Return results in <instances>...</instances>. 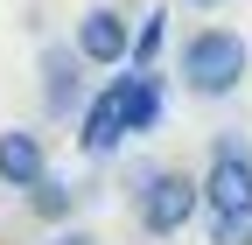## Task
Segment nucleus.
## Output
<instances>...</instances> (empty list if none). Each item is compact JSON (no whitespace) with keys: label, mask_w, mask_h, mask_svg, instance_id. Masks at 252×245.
<instances>
[{"label":"nucleus","mask_w":252,"mask_h":245,"mask_svg":"<svg viewBox=\"0 0 252 245\" xmlns=\"http://www.w3.org/2000/svg\"><path fill=\"white\" fill-rule=\"evenodd\" d=\"M252 70V42L238 28H196L182 42V91L189 98H231Z\"/></svg>","instance_id":"f257e3e1"},{"label":"nucleus","mask_w":252,"mask_h":245,"mask_svg":"<svg viewBox=\"0 0 252 245\" xmlns=\"http://www.w3.org/2000/svg\"><path fill=\"white\" fill-rule=\"evenodd\" d=\"M21 196H28V210H35L42 224H70V210H77L84 189H77V182H63V175H42L35 189H21Z\"/></svg>","instance_id":"1a4fd4ad"},{"label":"nucleus","mask_w":252,"mask_h":245,"mask_svg":"<svg viewBox=\"0 0 252 245\" xmlns=\"http://www.w3.org/2000/svg\"><path fill=\"white\" fill-rule=\"evenodd\" d=\"M119 140H126V105H119V77L98 91V98L84 105V119H77V147L91 161H105V154H119Z\"/></svg>","instance_id":"423d86ee"},{"label":"nucleus","mask_w":252,"mask_h":245,"mask_svg":"<svg viewBox=\"0 0 252 245\" xmlns=\"http://www.w3.org/2000/svg\"><path fill=\"white\" fill-rule=\"evenodd\" d=\"M49 245H98V238H91L84 224H56V238H49Z\"/></svg>","instance_id":"f8f14e48"},{"label":"nucleus","mask_w":252,"mask_h":245,"mask_svg":"<svg viewBox=\"0 0 252 245\" xmlns=\"http://www.w3.org/2000/svg\"><path fill=\"white\" fill-rule=\"evenodd\" d=\"M42 175H49V147H42V133L7 126V133H0V182H7V189H35Z\"/></svg>","instance_id":"0eeeda50"},{"label":"nucleus","mask_w":252,"mask_h":245,"mask_svg":"<svg viewBox=\"0 0 252 245\" xmlns=\"http://www.w3.org/2000/svg\"><path fill=\"white\" fill-rule=\"evenodd\" d=\"M203 210L210 217H231V210H252V147L238 133L210 140V168H203Z\"/></svg>","instance_id":"7ed1b4c3"},{"label":"nucleus","mask_w":252,"mask_h":245,"mask_svg":"<svg viewBox=\"0 0 252 245\" xmlns=\"http://www.w3.org/2000/svg\"><path fill=\"white\" fill-rule=\"evenodd\" d=\"M84 70L91 63L77 56V42H42L35 77H42V112L49 119H84V105H91V77Z\"/></svg>","instance_id":"20e7f679"},{"label":"nucleus","mask_w":252,"mask_h":245,"mask_svg":"<svg viewBox=\"0 0 252 245\" xmlns=\"http://www.w3.org/2000/svg\"><path fill=\"white\" fill-rule=\"evenodd\" d=\"M210 245H252V210H231V217H210Z\"/></svg>","instance_id":"9b49d317"},{"label":"nucleus","mask_w":252,"mask_h":245,"mask_svg":"<svg viewBox=\"0 0 252 245\" xmlns=\"http://www.w3.org/2000/svg\"><path fill=\"white\" fill-rule=\"evenodd\" d=\"M189 7H224V0H189Z\"/></svg>","instance_id":"ddd939ff"},{"label":"nucleus","mask_w":252,"mask_h":245,"mask_svg":"<svg viewBox=\"0 0 252 245\" xmlns=\"http://www.w3.org/2000/svg\"><path fill=\"white\" fill-rule=\"evenodd\" d=\"M70 42L91 70H119V63H133V21H126L119 7H84L77 28H70Z\"/></svg>","instance_id":"39448f33"},{"label":"nucleus","mask_w":252,"mask_h":245,"mask_svg":"<svg viewBox=\"0 0 252 245\" xmlns=\"http://www.w3.org/2000/svg\"><path fill=\"white\" fill-rule=\"evenodd\" d=\"M119 105H126V133H154V126H161V77L126 63V77H119Z\"/></svg>","instance_id":"6e6552de"},{"label":"nucleus","mask_w":252,"mask_h":245,"mask_svg":"<svg viewBox=\"0 0 252 245\" xmlns=\"http://www.w3.org/2000/svg\"><path fill=\"white\" fill-rule=\"evenodd\" d=\"M196 210H203V175H189V168H140L133 175V217L147 238H175Z\"/></svg>","instance_id":"f03ea898"},{"label":"nucleus","mask_w":252,"mask_h":245,"mask_svg":"<svg viewBox=\"0 0 252 245\" xmlns=\"http://www.w3.org/2000/svg\"><path fill=\"white\" fill-rule=\"evenodd\" d=\"M161 42H168V14L154 7V14H140V21H133V70H154Z\"/></svg>","instance_id":"9d476101"}]
</instances>
